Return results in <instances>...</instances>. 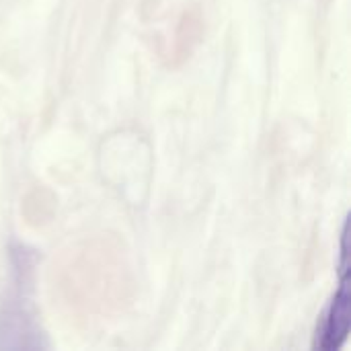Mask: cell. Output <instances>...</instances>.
Listing matches in <instances>:
<instances>
[{
    "label": "cell",
    "instance_id": "cell-1",
    "mask_svg": "<svg viewBox=\"0 0 351 351\" xmlns=\"http://www.w3.org/2000/svg\"><path fill=\"white\" fill-rule=\"evenodd\" d=\"M350 321H351V296H350V282L343 274V282H341V288L339 292L335 294L333 298V304L329 308V315H327V321H325V327H323V339L321 343H317L321 350H337L346 337H348V331H350Z\"/></svg>",
    "mask_w": 351,
    "mask_h": 351
}]
</instances>
